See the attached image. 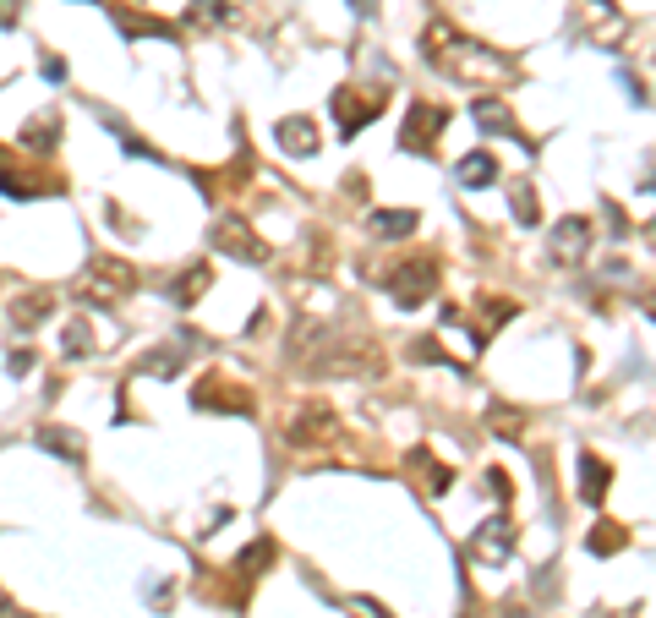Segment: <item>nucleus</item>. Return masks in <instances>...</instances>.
Here are the masks:
<instances>
[{"label":"nucleus","instance_id":"f8f14e48","mask_svg":"<svg viewBox=\"0 0 656 618\" xmlns=\"http://www.w3.org/2000/svg\"><path fill=\"white\" fill-rule=\"evenodd\" d=\"M405 465H410V476H416V482H421V493H427V498H443V493H449V487H454V471H449V465H443L438 454L427 449V443H416Z\"/></svg>","mask_w":656,"mask_h":618},{"label":"nucleus","instance_id":"bb28decb","mask_svg":"<svg viewBox=\"0 0 656 618\" xmlns=\"http://www.w3.org/2000/svg\"><path fill=\"white\" fill-rule=\"evenodd\" d=\"M514 312H520V307H514L509 296H482V329H476V334H482V345H487L492 329H503V323L514 318Z\"/></svg>","mask_w":656,"mask_h":618},{"label":"nucleus","instance_id":"f257e3e1","mask_svg":"<svg viewBox=\"0 0 656 618\" xmlns=\"http://www.w3.org/2000/svg\"><path fill=\"white\" fill-rule=\"evenodd\" d=\"M421 55H427L432 66H438L443 77H454V83H471V88H503L514 77V61L498 50H487V44L465 39L460 28H449V22H432L427 39H421Z\"/></svg>","mask_w":656,"mask_h":618},{"label":"nucleus","instance_id":"b1692460","mask_svg":"<svg viewBox=\"0 0 656 618\" xmlns=\"http://www.w3.org/2000/svg\"><path fill=\"white\" fill-rule=\"evenodd\" d=\"M274 553H279V547L263 536V542H252L246 553H236V569H230V575H246V580H257V569H268V564H274Z\"/></svg>","mask_w":656,"mask_h":618},{"label":"nucleus","instance_id":"5701e85b","mask_svg":"<svg viewBox=\"0 0 656 618\" xmlns=\"http://www.w3.org/2000/svg\"><path fill=\"white\" fill-rule=\"evenodd\" d=\"M39 443H44L50 454H61V460H72V465L82 460V438L72 433V427H55V422L39 427Z\"/></svg>","mask_w":656,"mask_h":618},{"label":"nucleus","instance_id":"473e14b6","mask_svg":"<svg viewBox=\"0 0 656 618\" xmlns=\"http://www.w3.org/2000/svg\"><path fill=\"white\" fill-rule=\"evenodd\" d=\"M22 22V0H0V28H17Z\"/></svg>","mask_w":656,"mask_h":618},{"label":"nucleus","instance_id":"423d86ee","mask_svg":"<svg viewBox=\"0 0 656 618\" xmlns=\"http://www.w3.org/2000/svg\"><path fill=\"white\" fill-rule=\"evenodd\" d=\"M443 126H449V110H443V104H432V99H416V104H410V115H405L400 148H405V154L432 159V154H438V132H443Z\"/></svg>","mask_w":656,"mask_h":618},{"label":"nucleus","instance_id":"4be33fe9","mask_svg":"<svg viewBox=\"0 0 656 618\" xmlns=\"http://www.w3.org/2000/svg\"><path fill=\"white\" fill-rule=\"evenodd\" d=\"M454 176H460V186H471V192H482V186L498 181V159L492 154H465L460 165H454Z\"/></svg>","mask_w":656,"mask_h":618},{"label":"nucleus","instance_id":"39448f33","mask_svg":"<svg viewBox=\"0 0 656 618\" xmlns=\"http://www.w3.org/2000/svg\"><path fill=\"white\" fill-rule=\"evenodd\" d=\"M383 104H389V93H383V88H334V93H328V110H334V126H339L345 143L361 132V126L378 121Z\"/></svg>","mask_w":656,"mask_h":618},{"label":"nucleus","instance_id":"7c9ffc66","mask_svg":"<svg viewBox=\"0 0 656 618\" xmlns=\"http://www.w3.org/2000/svg\"><path fill=\"white\" fill-rule=\"evenodd\" d=\"M6 372H11V378H28V372H33V351H28V345H17V351L6 356Z\"/></svg>","mask_w":656,"mask_h":618},{"label":"nucleus","instance_id":"412c9836","mask_svg":"<svg viewBox=\"0 0 656 618\" xmlns=\"http://www.w3.org/2000/svg\"><path fill=\"white\" fill-rule=\"evenodd\" d=\"M50 307H55V290H28V296L11 301V323H17V329H39V323L50 318Z\"/></svg>","mask_w":656,"mask_h":618},{"label":"nucleus","instance_id":"dca6fc26","mask_svg":"<svg viewBox=\"0 0 656 618\" xmlns=\"http://www.w3.org/2000/svg\"><path fill=\"white\" fill-rule=\"evenodd\" d=\"M367 225H372V236H378V241H405V236H416L421 214H416V208H372Z\"/></svg>","mask_w":656,"mask_h":618},{"label":"nucleus","instance_id":"a878e982","mask_svg":"<svg viewBox=\"0 0 656 618\" xmlns=\"http://www.w3.org/2000/svg\"><path fill=\"white\" fill-rule=\"evenodd\" d=\"M624 526H613V520H602V526H596L591 536H585V547H591L596 558H613V553H624Z\"/></svg>","mask_w":656,"mask_h":618},{"label":"nucleus","instance_id":"cd10ccee","mask_svg":"<svg viewBox=\"0 0 656 618\" xmlns=\"http://www.w3.org/2000/svg\"><path fill=\"white\" fill-rule=\"evenodd\" d=\"M509 208H514V225H536V186L531 181H509Z\"/></svg>","mask_w":656,"mask_h":618},{"label":"nucleus","instance_id":"4468645a","mask_svg":"<svg viewBox=\"0 0 656 618\" xmlns=\"http://www.w3.org/2000/svg\"><path fill=\"white\" fill-rule=\"evenodd\" d=\"M274 143L296 159H312L318 154V121H312V115H285V121L274 126Z\"/></svg>","mask_w":656,"mask_h":618},{"label":"nucleus","instance_id":"c9c22d12","mask_svg":"<svg viewBox=\"0 0 656 618\" xmlns=\"http://www.w3.org/2000/svg\"><path fill=\"white\" fill-rule=\"evenodd\" d=\"M88 6H104V0H88Z\"/></svg>","mask_w":656,"mask_h":618},{"label":"nucleus","instance_id":"7ed1b4c3","mask_svg":"<svg viewBox=\"0 0 656 618\" xmlns=\"http://www.w3.org/2000/svg\"><path fill=\"white\" fill-rule=\"evenodd\" d=\"M378 285L394 296V307L416 312L421 301L438 290V258H432V252H421V258H400V263H389L378 274Z\"/></svg>","mask_w":656,"mask_h":618},{"label":"nucleus","instance_id":"1a4fd4ad","mask_svg":"<svg viewBox=\"0 0 656 618\" xmlns=\"http://www.w3.org/2000/svg\"><path fill=\"white\" fill-rule=\"evenodd\" d=\"M208 236H214V247L225 252V258H241V263H268V241L257 236V230L246 225V219H236V214H219Z\"/></svg>","mask_w":656,"mask_h":618},{"label":"nucleus","instance_id":"6e6552de","mask_svg":"<svg viewBox=\"0 0 656 618\" xmlns=\"http://www.w3.org/2000/svg\"><path fill=\"white\" fill-rule=\"evenodd\" d=\"M591 241H596L591 219L569 214V219H558V225L547 230V258H553L558 268H580L585 258H591Z\"/></svg>","mask_w":656,"mask_h":618},{"label":"nucleus","instance_id":"2f4dec72","mask_svg":"<svg viewBox=\"0 0 656 618\" xmlns=\"http://www.w3.org/2000/svg\"><path fill=\"white\" fill-rule=\"evenodd\" d=\"M618 83L629 88V99H635V104H646V83H640V77L629 72V66H624V72H618Z\"/></svg>","mask_w":656,"mask_h":618},{"label":"nucleus","instance_id":"20e7f679","mask_svg":"<svg viewBox=\"0 0 656 618\" xmlns=\"http://www.w3.org/2000/svg\"><path fill=\"white\" fill-rule=\"evenodd\" d=\"M285 443L290 449H328V443H339V416L328 411V400H301L285 416Z\"/></svg>","mask_w":656,"mask_h":618},{"label":"nucleus","instance_id":"6ab92c4d","mask_svg":"<svg viewBox=\"0 0 656 618\" xmlns=\"http://www.w3.org/2000/svg\"><path fill=\"white\" fill-rule=\"evenodd\" d=\"M241 17V0H192L186 6V28H225V22Z\"/></svg>","mask_w":656,"mask_h":618},{"label":"nucleus","instance_id":"f704fd0d","mask_svg":"<svg viewBox=\"0 0 656 618\" xmlns=\"http://www.w3.org/2000/svg\"><path fill=\"white\" fill-rule=\"evenodd\" d=\"M591 6H596V11H602V17H607V22H624V17H618V6H613V0H591Z\"/></svg>","mask_w":656,"mask_h":618},{"label":"nucleus","instance_id":"f3484780","mask_svg":"<svg viewBox=\"0 0 656 618\" xmlns=\"http://www.w3.org/2000/svg\"><path fill=\"white\" fill-rule=\"evenodd\" d=\"M115 28H121L126 39H164V44H175V22L143 17V11H121V6H115Z\"/></svg>","mask_w":656,"mask_h":618},{"label":"nucleus","instance_id":"c756f323","mask_svg":"<svg viewBox=\"0 0 656 618\" xmlns=\"http://www.w3.org/2000/svg\"><path fill=\"white\" fill-rule=\"evenodd\" d=\"M487 493L498 498V504H509V498H514V482H509V471H498V465H492V471H487Z\"/></svg>","mask_w":656,"mask_h":618},{"label":"nucleus","instance_id":"ddd939ff","mask_svg":"<svg viewBox=\"0 0 656 618\" xmlns=\"http://www.w3.org/2000/svg\"><path fill=\"white\" fill-rule=\"evenodd\" d=\"M471 121L482 126V132H492V137H520V143L536 154V137H525L520 126H514V110H509L503 99H476V104H471Z\"/></svg>","mask_w":656,"mask_h":618},{"label":"nucleus","instance_id":"9b49d317","mask_svg":"<svg viewBox=\"0 0 656 618\" xmlns=\"http://www.w3.org/2000/svg\"><path fill=\"white\" fill-rule=\"evenodd\" d=\"M465 553H471L476 564H503V558L514 553V526H509V520H487V526H476V536H471Z\"/></svg>","mask_w":656,"mask_h":618},{"label":"nucleus","instance_id":"393cba45","mask_svg":"<svg viewBox=\"0 0 656 618\" xmlns=\"http://www.w3.org/2000/svg\"><path fill=\"white\" fill-rule=\"evenodd\" d=\"M61 356L66 361H88L93 356V334H88V323H82V318H72L61 329Z\"/></svg>","mask_w":656,"mask_h":618},{"label":"nucleus","instance_id":"a211bd4d","mask_svg":"<svg viewBox=\"0 0 656 618\" xmlns=\"http://www.w3.org/2000/svg\"><path fill=\"white\" fill-rule=\"evenodd\" d=\"M208 285H214V268L208 263H186L181 274L170 279V301L175 307H197V296H203Z\"/></svg>","mask_w":656,"mask_h":618},{"label":"nucleus","instance_id":"72a5a7b5","mask_svg":"<svg viewBox=\"0 0 656 618\" xmlns=\"http://www.w3.org/2000/svg\"><path fill=\"white\" fill-rule=\"evenodd\" d=\"M44 77H50V83H66V61L61 55H44Z\"/></svg>","mask_w":656,"mask_h":618},{"label":"nucleus","instance_id":"9d476101","mask_svg":"<svg viewBox=\"0 0 656 618\" xmlns=\"http://www.w3.org/2000/svg\"><path fill=\"white\" fill-rule=\"evenodd\" d=\"M61 192H66L61 176H22V170L0 154V197H22V203H33V197H61Z\"/></svg>","mask_w":656,"mask_h":618},{"label":"nucleus","instance_id":"0eeeda50","mask_svg":"<svg viewBox=\"0 0 656 618\" xmlns=\"http://www.w3.org/2000/svg\"><path fill=\"white\" fill-rule=\"evenodd\" d=\"M192 411H219V416H252L257 400L252 389H241V383H230L225 372H208L203 383L192 389Z\"/></svg>","mask_w":656,"mask_h":618},{"label":"nucleus","instance_id":"2eb2a0df","mask_svg":"<svg viewBox=\"0 0 656 618\" xmlns=\"http://www.w3.org/2000/svg\"><path fill=\"white\" fill-rule=\"evenodd\" d=\"M22 154H55V143H61V110H39L33 121H22Z\"/></svg>","mask_w":656,"mask_h":618},{"label":"nucleus","instance_id":"aec40b11","mask_svg":"<svg viewBox=\"0 0 656 618\" xmlns=\"http://www.w3.org/2000/svg\"><path fill=\"white\" fill-rule=\"evenodd\" d=\"M607 482H613V465H607L602 454L585 449V454H580V498H585V504H602V498H607Z\"/></svg>","mask_w":656,"mask_h":618},{"label":"nucleus","instance_id":"f03ea898","mask_svg":"<svg viewBox=\"0 0 656 618\" xmlns=\"http://www.w3.org/2000/svg\"><path fill=\"white\" fill-rule=\"evenodd\" d=\"M132 285H137L132 263H121V258H93V263L72 279V296L82 301V307L110 312V307H121V301L132 296Z\"/></svg>","mask_w":656,"mask_h":618},{"label":"nucleus","instance_id":"c85d7f7f","mask_svg":"<svg viewBox=\"0 0 656 618\" xmlns=\"http://www.w3.org/2000/svg\"><path fill=\"white\" fill-rule=\"evenodd\" d=\"M487 427H492L498 438L520 443V433H525V416H520V411H509V405H492V411H487Z\"/></svg>","mask_w":656,"mask_h":618}]
</instances>
